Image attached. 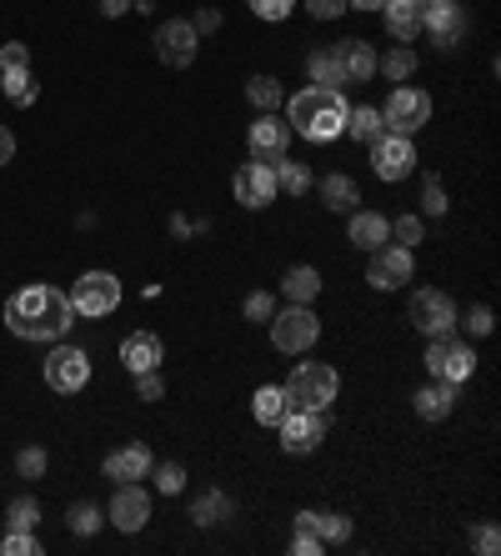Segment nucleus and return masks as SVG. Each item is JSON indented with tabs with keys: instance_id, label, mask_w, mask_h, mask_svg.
I'll list each match as a JSON object with an SVG mask.
<instances>
[{
	"instance_id": "obj_42",
	"label": "nucleus",
	"mask_w": 501,
	"mask_h": 556,
	"mask_svg": "<svg viewBox=\"0 0 501 556\" xmlns=\"http://www.w3.org/2000/svg\"><path fill=\"white\" fill-rule=\"evenodd\" d=\"M456 326L466 337H491V306H472L466 316H456Z\"/></svg>"
},
{
	"instance_id": "obj_43",
	"label": "nucleus",
	"mask_w": 501,
	"mask_h": 556,
	"mask_svg": "<svg viewBox=\"0 0 501 556\" xmlns=\"http://www.w3.org/2000/svg\"><path fill=\"white\" fill-rule=\"evenodd\" d=\"M246 321H256V326H266L271 316H276V306H271V291H251V296H246Z\"/></svg>"
},
{
	"instance_id": "obj_34",
	"label": "nucleus",
	"mask_w": 501,
	"mask_h": 556,
	"mask_svg": "<svg viewBox=\"0 0 501 556\" xmlns=\"http://www.w3.org/2000/svg\"><path fill=\"white\" fill-rule=\"evenodd\" d=\"M311 527H316V536H322L326 546H341L351 536V517H341V511H316Z\"/></svg>"
},
{
	"instance_id": "obj_1",
	"label": "nucleus",
	"mask_w": 501,
	"mask_h": 556,
	"mask_svg": "<svg viewBox=\"0 0 501 556\" xmlns=\"http://www.w3.org/2000/svg\"><path fill=\"white\" fill-rule=\"evenodd\" d=\"M71 321H76V306H71V291H61V286L36 281L5 301V326L21 341H61Z\"/></svg>"
},
{
	"instance_id": "obj_46",
	"label": "nucleus",
	"mask_w": 501,
	"mask_h": 556,
	"mask_svg": "<svg viewBox=\"0 0 501 556\" xmlns=\"http://www.w3.org/2000/svg\"><path fill=\"white\" fill-rule=\"evenodd\" d=\"M472 546H476V552H481V556H497V552H501V536H497V527H491V521H481V527L472 531Z\"/></svg>"
},
{
	"instance_id": "obj_38",
	"label": "nucleus",
	"mask_w": 501,
	"mask_h": 556,
	"mask_svg": "<svg viewBox=\"0 0 501 556\" xmlns=\"http://www.w3.org/2000/svg\"><path fill=\"white\" fill-rule=\"evenodd\" d=\"M155 492H161V496H180V492H186V466H180V462H161V466H155Z\"/></svg>"
},
{
	"instance_id": "obj_49",
	"label": "nucleus",
	"mask_w": 501,
	"mask_h": 556,
	"mask_svg": "<svg viewBox=\"0 0 501 556\" xmlns=\"http://www.w3.org/2000/svg\"><path fill=\"white\" fill-rule=\"evenodd\" d=\"M311 21H336V15H347V0H306Z\"/></svg>"
},
{
	"instance_id": "obj_6",
	"label": "nucleus",
	"mask_w": 501,
	"mask_h": 556,
	"mask_svg": "<svg viewBox=\"0 0 501 556\" xmlns=\"http://www.w3.org/2000/svg\"><path fill=\"white\" fill-rule=\"evenodd\" d=\"M372 170L381 176L386 186L406 181V176L416 170V146H412V136H397V130L376 136V141H372Z\"/></svg>"
},
{
	"instance_id": "obj_32",
	"label": "nucleus",
	"mask_w": 501,
	"mask_h": 556,
	"mask_svg": "<svg viewBox=\"0 0 501 556\" xmlns=\"http://www.w3.org/2000/svg\"><path fill=\"white\" fill-rule=\"evenodd\" d=\"M291 412V402H286V391L281 387H261L256 396H251V416H256L261 427H276L281 416Z\"/></svg>"
},
{
	"instance_id": "obj_28",
	"label": "nucleus",
	"mask_w": 501,
	"mask_h": 556,
	"mask_svg": "<svg viewBox=\"0 0 501 556\" xmlns=\"http://www.w3.org/2000/svg\"><path fill=\"white\" fill-rule=\"evenodd\" d=\"M0 91H5L11 105H36L40 80L30 76V65H15V71H0Z\"/></svg>"
},
{
	"instance_id": "obj_39",
	"label": "nucleus",
	"mask_w": 501,
	"mask_h": 556,
	"mask_svg": "<svg viewBox=\"0 0 501 556\" xmlns=\"http://www.w3.org/2000/svg\"><path fill=\"white\" fill-rule=\"evenodd\" d=\"M46 466H51V456L40 452V446H26V452L15 456V471H21L26 481H40V477H46Z\"/></svg>"
},
{
	"instance_id": "obj_18",
	"label": "nucleus",
	"mask_w": 501,
	"mask_h": 556,
	"mask_svg": "<svg viewBox=\"0 0 501 556\" xmlns=\"http://www.w3.org/2000/svg\"><path fill=\"white\" fill-rule=\"evenodd\" d=\"M336 61H341V71H347V86H366V80H376V51L372 40H336L331 46Z\"/></svg>"
},
{
	"instance_id": "obj_10",
	"label": "nucleus",
	"mask_w": 501,
	"mask_h": 556,
	"mask_svg": "<svg viewBox=\"0 0 501 556\" xmlns=\"http://www.w3.org/2000/svg\"><path fill=\"white\" fill-rule=\"evenodd\" d=\"M71 306L76 316H111L121 306V281L111 271H86L71 286Z\"/></svg>"
},
{
	"instance_id": "obj_33",
	"label": "nucleus",
	"mask_w": 501,
	"mask_h": 556,
	"mask_svg": "<svg viewBox=\"0 0 501 556\" xmlns=\"http://www.w3.org/2000/svg\"><path fill=\"white\" fill-rule=\"evenodd\" d=\"M65 521H71V531H76V536H96V531L105 527V511L96 502H76L71 511H65Z\"/></svg>"
},
{
	"instance_id": "obj_7",
	"label": "nucleus",
	"mask_w": 501,
	"mask_h": 556,
	"mask_svg": "<svg viewBox=\"0 0 501 556\" xmlns=\"http://www.w3.org/2000/svg\"><path fill=\"white\" fill-rule=\"evenodd\" d=\"M281 431V452L291 456H311L326 441V412H306V406H291V412L276 421Z\"/></svg>"
},
{
	"instance_id": "obj_52",
	"label": "nucleus",
	"mask_w": 501,
	"mask_h": 556,
	"mask_svg": "<svg viewBox=\"0 0 501 556\" xmlns=\"http://www.w3.org/2000/svg\"><path fill=\"white\" fill-rule=\"evenodd\" d=\"M5 161H15V136L0 126V166H5Z\"/></svg>"
},
{
	"instance_id": "obj_30",
	"label": "nucleus",
	"mask_w": 501,
	"mask_h": 556,
	"mask_svg": "<svg viewBox=\"0 0 501 556\" xmlns=\"http://www.w3.org/2000/svg\"><path fill=\"white\" fill-rule=\"evenodd\" d=\"M347 130H351V141H361V146H372L376 136H386L381 105H356V111H347Z\"/></svg>"
},
{
	"instance_id": "obj_29",
	"label": "nucleus",
	"mask_w": 501,
	"mask_h": 556,
	"mask_svg": "<svg viewBox=\"0 0 501 556\" xmlns=\"http://www.w3.org/2000/svg\"><path fill=\"white\" fill-rule=\"evenodd\" d=\"M416 65H422V61H416V51L406 46V40H401V46H391L386 55H376V76H386V80H412Z\"/></svg>"
},
{
	"instance_id": "obj_27",
	"label": "nucleus",
	"mask_w": 501,
	"mask_h": 556,
	"mask_svg": "<svg viewBox=\"0 0 501 556\" xmlns=\"http://www.w3.org/2000/svg\"><path fill=\"white\" fill-rule=\"evenodd\" d=\"M316 291H322V271H316V266H291V271L281 276V296L296 301V306H311Z\"/></svg>"
},
{
	"instance_id": "obj_2",
	"label": "nucleus",
	"mask_w": 501,
	"mask_h": 556,
	"mask_svg": "<svg viewBox=\"0 0 501 556\" xmlns=\"http://www.w3.org/2000/svg\"><path fill=\"white\" fill-rule=\"evenodd\" d=\"M347 96L341 91H322V86H306L286 101V126L291 136H306V141H336L347 136Z\"/></svg>"
},
{
	"instance_id": "obj_51",
	"label": "nucleus",
	"mask_w": 501,
	"mask_h": 556,
	"mask_svg": "<svg viewBox=\"0 0 501 556\" xmlns=\"http://www.w3.org/2000/svg\"><path fill=\"white\" fill-rule=\"evenodd\" d=\"M96 5H101V15H105V21H116V15H126L130 5H136V0H96Z\"/></svg>"
},
{
	"instance_id": "obj_37",
	"label": "nucleus",
	"mask_w": 501,
	"mask_h": 556,
	"mask_svg": "<svg viewBox=\"0 0 501 556\" xmlns=\"http://www.w3.org/2000/svg\"><path fill=\"white\" fill-rule=\"evenodd\" d=\"M391 241H397V247H406V251L422 247V241H426L422 216H397V220H391Z\"/></svg>"
},
{
	"instance_id": "obj_9",
	"label": "nucleus",
	"mask_w": 501,
	"mask_h": 556,
	"mask_svg": "<svg viewBox=\"0 0 501 556\" xmlns=\"http://www.w3.org/2000/svg\"><path fill=\"white\" fill-rule=\"evenodd\" d=\"M406 316H412V326L422 331L426 341H431V337H451V331H456V306H451L447 291H431V286H426V291H416L412 306H406Z\"/></svg>"
},
{
	"instance_id": "obj_14",
	"label": "nucleus",
	"mask_w": 501,
	"mask_h": 556,
	"mask_svg": "<svg viewBox=\"0 0 501 556\" xmlns=\"http://www.w3.org/2000/svg\"><path fill=\"white\" fill-rule=\"evenodd\" d=\"M196 51H201V36H196L191 21H166V26L155 30V55L171 71H186L196 61Z\"/></svg>"
},
{
	"instance_id": "obj_25",
	"label": "nucleus",
	"mask_w": 501,
	"mask_h": 556,
	"mask_svg": "<svg viewBox=\"0 0 501 556\" xmlns=\"http://www.w3.org/2000/svg\"><path fill=\"white\" fill-rule=\"evenodd\" d=\"M316 195H322L326 211H341V216H351V211H356V201H361V186L351 181V176H341V170H331V176H322Z\"/></svg>"
},
{
	"instance_id": "obj_13",
	"label": "nucleus",
	"mask_w": 501,
	"mask_h": 556,
	"mask_svg": "<svg viewBox=\"0 0 501 556\" xmlns=\"http://www.w3.org/2000/svg\"><path fill=\"white\" fill-rule=\"evenodd\" d=\"M422 30H431V40H437L441 51H451V46H462L472 36V15L462 11V0H431Z\"/></svg>"
},
{
	"instance_id": "obj_21",
	"label": "nucleus",
	"mask_w": 501,
	"mask_h": 556,
	"mask_svg": "<svg viewBox=\"0 0 501 556\" xmlns=\"http://www.w3.org/2000/svg\"><path fill=\"white\" fill-rule=\"evenodd\" d=\"M161 356H166V346H161V337H151V331H130L126 341H121V362H126V371H161Z\"/></svg>"
},
{
	"instance_id": "obj_5",
	"label": "nucleus",
	"mask_w": 501,
	"mask_h": 556,
	"mask_svg": "<svg viewBox=\"0 0 501 556\" xmlns=\"http://www.w3.org/2000/svg\"><path fill=\"white\" fill-rule=\"evenodd\" d=\"M40 376H46V387L51 391L76 396V391L90 381V356L80 346H51V356L40 362Z\"/></svg>"
},
{
	"instance_id": "obj_26",
	"label": "nucleus",
	"mask_w": 501,
	"mask_h": 556,
	"mask_svg": "<svg viewBox=\"0 0 501 556\" xmlns=\"http://www.w3.org/2000/svg\"><path fill=\"white\" fill-rule=\"evenodd\" d=\"M306 76H311V86H322V91H341V86H347V71H341L331 46L306 55Z\"/></svg>"
},
{
	"instance_id": "obj_24",
	"label": "nucleus",
	"mask_w": 501,
	"mask_h": 556,
	"mask_svg": "<svg viewBox=\"0 0 501 556\" xmlns=\"http://www.w3.org/2000/svg\"><path fill=\"white\" fill-rule=\"evenodd\" d=\"M236 517V502L221 486H206V492H196L191 502V521L196 527H221V521H231Z\"/></svg>"
},
{
	"instance_id": "obj_19",
	"label": "nucleus",
	"mask_w": 501,
	"mask_h": 556,
	"mask_svg": "<svg viewBox=\"0 0 501 556\" xmlns=\"http://www.w3.org/2000/svg\"><path fill=\"white\" fill-rule=\"evenodd\" d=\"M105 477H111V481H141V477H151V446H141V441L116 446V452L105 456Z\"/></svg>"
},
{
	"instance_id": "obj_22",
	"label": "nucleus",
	"mask_w": 501,
	"mask_h": 556,
	"mask_svg": "<svg viewBox=\"0 0 501 556\" xmlns=\"http://www.w3.org/2000/svg\"><path fill=\"white\" fill-rule=\"evenodd\" d=\"M412 406H416V416H422V421H447L451 406H456V381L431 376V381H426V387L412 396Z\"/></svg>"
},
{
	"instance_id": "obj_40",
	"label": "nucleus",
	"mask_w": 501,
	"mask_h": 556,
	"mask_svg": "<svg viewBox=\"0 0 501 556\" xmlns=\"http://www.w3.org/2000/svg\"><path fill=\"white\" fill-rule=\"evenodd\" d=\"M447 206H451V201H447V186H441L437 176H426V186H422V211H426V216H447Z\"/></svg>"
},
{
	"instance_id": "obj_36",
	"label": "nucleus",
	"mask_w": 501,
	"mask_h": 556,
	"mask_svg": "<svg viewBox=\"0 0 501 556\" xmlns=\"http://www.w3.org/2000/svg\"><path fill=\"white\" fill-rule=\"evenodd\" d=\"M36 521H40V502H36V496H15V502L5 506V527H11V531H36Z\"/></svg>"
},
{
	"instance_id": "obj_20",
	"label": "nucleus",
	"mask_w": 501,
	"mask_h": 556,
	"mask_svg": "<svg viewBox=\"0 0 501 556\" xmlns=\"http://www.w3.org/2000/svg\"><path fill=\"white\" fill-rule=\"evenodd\" d=\"M347 241H351L356 251H366V256H372L376 247H386V241H391V220H386L381 211H351Z\"/></svg>"
},
{
	"instance_id": "obj_44",
	"label": "nucleus",
	"mask_w": 501,
	"mask_h": 556,
	"mask_svg": "<svg viewBox=\"0 0 501 556\" xmlns=\"http://www.w3.org/2000/svg\"><path fill=\"white\" fill-rule=\"evenodd\" d=\"M136 396H141V402H161V396H166L161 371H136Z\"/></svg>"
},
{
	"instance_id": "obj_8",
	"label": "nucleus",
	"mask_w": 501,
	"mask_h": 556,
	"mask_svg": "<svg viewBox=\"0 0 501 556\" xmlns=\"http://www.w3.org/2000/svg\"><path fill=\"white\" fill-rule=\"evenodd\" d=\"M381 121H386V130H397V136H416V130L431 121V96L416 91V86H397L391 101L381 105Z\"/></svg>"
},
{
	"instance_id": "obj_53",
	"label": "nucleus",
	"mask_w": 501,
	"mask_h": 556,
	"mask_svg": "<svg viewBox=\"0 0 501 556\" xmlns=\"http://www.w3.org/2000/svg\"><path fill=\"white\" fill-rule=\"evenodd\" d=\"M386 0H347V11H381Z\"/></svg>"
},
{
	"instance_id": "obj_11",
	"label": "nucleus",
	"mask_w": 501,
	"mask_h": 556,
	"mask_svg": "<svg viewBox=\"0 0 501 556\" xmlns=\"http://www.w3.org/2000/svg\"><path fill=\"white\" fill-rule=\"evenodd\" d=\"M416 276V256L406 247H376L372 261H366V281L376 286V291H401V286Z\"/></svg>"
},
{
	"instance_id": "obj_15",
	"label": "nucleus",
	"mask_w": 501,
	"mask_h": 556,
	"mask_svg": "<svg viewBox=\"0 0 501 556\" xmlns=\"http://www.w3.org/2000/svg\"><path fill=\"white\" fill-rule=\"evenodd\" d=\"M111 527L116 531H141L151 521V492H146L141 481H121L116 492H111Z\"/></svg>"
},
{
	"instance_id": "obj_31",
	"label": "nucleus",
	"mask_w": 501,
	"mask_h": 556,
	"mask_svg": "<svg viewBox=\"0 0 501 556\" xmlns=\"http://www.w3.org/2000/svg\"><path fill=\"white\" fill-rule=\"evenodd\" d=\"M246 101L266 116V111H281V105H286V91H281V80H276V76H251V80H246Z\"/></svg>"
},
{
	"instance_id": "obj_23",
	"label": "nucleus",
	"mask_w": 501,
	"mask_h": 556,
	"mask_svg": "<svg viewBox=\"0 0 501 556\" xmlns=\"http://www.w3.org/2000/svg\"><path fill=\"white\" fill-rule=\"evenodd\" d=\"M381 15H386V30L397 40H416L426 21V0H386Z\"/></svg>"
},
{
	"instance_id": "obj_16",
	"label": "nucleus",
	"mask_w": 501,
	"mask_h": 556,
	"mask_svg": "<svg viewBox=\"0 0 501 556\" xmlns=\"http://www.w3.org/2000/svg\"><path fill=\"white\" fill-rule=\"evenodd\" d=\"M236 201H241L246 211H261L276 201V170L266 166V161H246L241 170H236Z\"/></svg>"
},
{
	"instance_id": "obj_48",
	"label": "nucleus",
	"mask_w": 501,
	"mask_h": 556,
	"mask_svg": "<svg viewBox=\"0 0 501 556\" xmlns=\"http://www.w3.org/2000/svg\"><path fill=\"white\" fill-rule=\"evenodd\" d=\"M15 65H30V51L21 40H5V46H0V71H15Z\"/></svg>"
},
{
	"instance_id": "obj_4",
	"label": "nucleus",
	"mask_w": 501,
	"mask_h": 556,
	"mask_svg": "<svg viewBox=\"0 0 501 556\" xmlns=\"http://www.w3.org/2000/svg\"><path fill=\"white\" fill-rule=\"evenodd\" d=\"M271 346L281 351V356H301V351H311L316 341H322V321H316V311L311 306H286L271 316Z\"/></svg>"
},
{
	"instance_id": "obj_17",
	"label": "nucleus",
	"mask_w": 501,
	"mask_h": 556,
	"mask_svg": "<svg viewBox=\"0 0 501 556\" xmlns=\"http://www.w3.org/2000/svg\"><path fill=\"white\" fill-rule=\"evenodd\" d=\"M246 146H251V161H266V166H276V161L286 155V146H291V126H286L276 111H266V116L251 126Z\"/></svg>"
},
{
	"instance_id": "obj_54",
	"label": "nucleus",
	"mask_w": 501,
	"mask_h": 556,
	"mask_svg": "<svg viewBox=\"0 0 501 556\" xmlns=\"http://www.w3.org/2000/svg\"><path fill=\"white\" fill-rule=\"evenodd\" d=\"M426 5H431V0H426Z\"/></svg>"
},
{
	"instance_id": "obj_45",
	"label": "nucleus",
	"mask_w": 501,
	"mask_h": 556,
	"mask_svg": "<svg viewBox=\"0 0 501 556\" xmlns=\"http://www.w3.org/2000/svg\"><path fill=\"white\" fill-rule=\"evenodd\" d=\"M246 5H251L261 21H286V15L296 11V0H246Z\"/></svg>"
},
{
	"instance_id": "obj_47",
	"label": "nucleus",
	"mask_w": 501,
	"mask_h": 556,
	"mask_svg": "<svg viewBox=\"0 0 501 556\" xmlns=\"http://www.w3.org/2000/svg\"><path fill=\"white\" fill-rule=\"evenodd\" d=\"M322 536H316V527H296V542H291V552L296 556H316V552H322Z\"/></svg>"
},
{
	"instance_id": "obj_50",
	"label": "nucleus",
	"mask_w": 501,
	"mask_h": 556,
	"mask_svg": "<svg viewBox=\"0 0 501 556\" xmlns=\"http://www.w3.org/2000/svg\"><path fill=\"white\" fill-rule=\"evenodd\" d=\"M191 26H196V36H211V30H221V11H201Z\"/></svg>"
},
{
	"instance_id": "obj_3",
	"label": "nucleus",
	"mask_w": 501,
	"mask_h": 556,
	"mask_svg": "<svg viewBox=\"0 0 501 556\" xmlns=\"http://www.w3.org/2000/svg\"><path fill=\"white\" fill-rule=\"evenodd\" d=\"M281 391L291 406L326 412V406L336 402V391H341V376H336V366H326V362H296V371L286 376Z\"/></svg>"
},
{
	"instance_id": "obj_12",
	"label": "nucleus",
	"mask_w": 501,
	"mask_h": 556,
	"mask_svg": "<svg viewBox=\"0 0 501 556\" xmlns=\"http://www.w3.org/2000/svg\"><path fill=\"white\" fill-rule=\"evenodd\" d=\"M426 371L431 376H441V381H456L462 387L466 376L476 371V356H472V346L466 341H456V337H431V346H426Z\"/></svg>"
},
{
	"instance_id": "obj_41",
	"label": "nucleus",
	"mask_w": 501,
	"mask_h": 556,
	"mask_svg": "<svg viewBox=\"0 0 501 556\" xmlns=\"http://www.w3.org/2000/svg\"><path fill=\"white\" fill-rule=\"evenodd\" d=\"M0 556H40L36 531H11V536L0 542Z\"/></svg>"
},
{
	"instance_id": "obj_35",
	"label": "nucleus",
	"mask_w": 501,
	"mask_h": 556,
	"mask_svg": "<svg viewBox=\"0 0 501 556\" xmlns=\"http://www.w3.org/2000/svg\"><path fill=\"white\" fill-rule=\"evenodd\" d=\"M271 170H276V191H286V195H306V191H311L306 166H296V161H286V155H281V161H276Z\"/></svg>"
}]
</instances>
